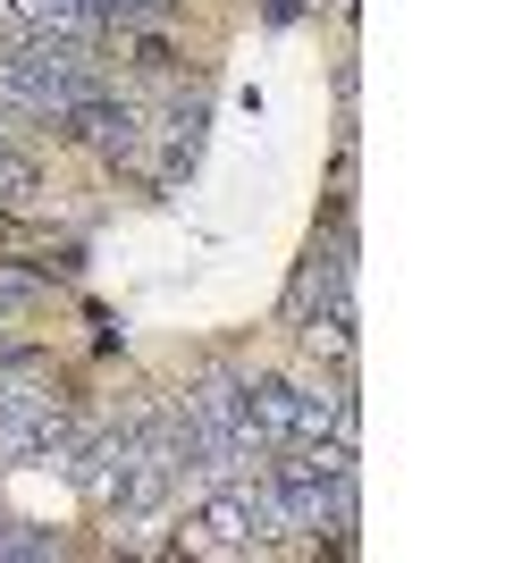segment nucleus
<instances>
[{"label": "nucleus", "mask_w": 505, "mask_h": 563, "mask_svg": "<svg viewBox=\"0 0 505 563\" xmlns=\"http://www.w3.org/2000/svg\"><path fill=\"white\" fill-rule=\"evenodd\" d=\"M18 25L34 43H59V51H94L101 34H110L94 0H18Z\"/></svg>", "instance_id": "1"}]
</instances>
